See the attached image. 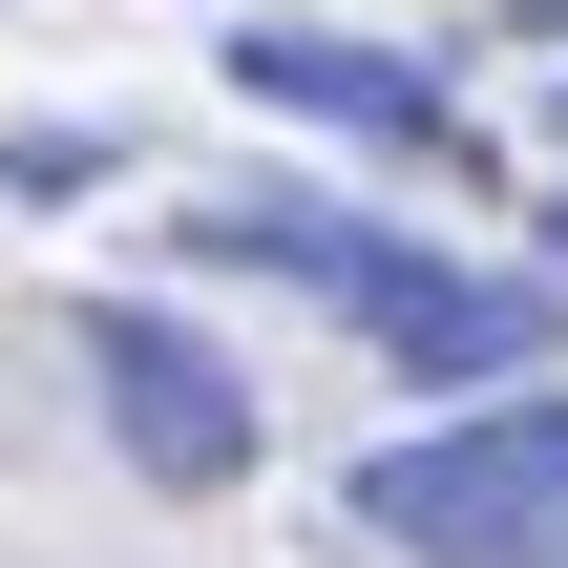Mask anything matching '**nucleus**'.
Instances as JSON below:
<instances>
[{"instance_id":"nucleus-1","label":"nucleus","mask_w":568,"mask_h":568,"mask_svg":"<svg viewBox=\"0 0 568 568\" xmlns=\"http://www.w3.org/2000/svg\"><path fill=\"white\" fill-rule=\"evenodd\" d=\"M190 253L337 295V316H358L379 358H422V379H527V358H548V295H527V274H443V253H400V232H358V211H295V190H232Z\"/></svg>"},{"instance_id":"nucleus-2","label":"nucleus","mask_w":568,"mask_h":568,"mask_svg":"<svg viewBox=\"0 0 568 568\" xmlns=\"http://www.w3.org/2000/svg\"><path fill=\"white\" fill-rule=\"evenodd\" d=\"M358 527L422 548V568H568V400H485L443 443H379Z\"/></svg>"},{"instance_id":"nucleus-3","label":"nucleus","mask_w":568,"mask_h":568,"mask_svg":"<svg viewBox=\"0 0 568 568\" xmlns=\"http://www.w3.org/2000/svg\"><path fill=\"white\" fill-rule=\"evenodd\" d=\"M84 379H105V443H126L148 485H253V379H232L190 316L105 295V316H84Z\"/></svg>"},{"instance_id":"nucleus-4","label":"nucleus","mask_w":568,"mask_h":568,"mask_svg":"<svg viewBox=\"0 0 568 568\" xmlns=\"http://www.w3.org/2000/svg\"><path fill=\"white\" fill-rule=\"evenodd\" d=\"M232 84H253V105H295V126H337V148H379V169H464V105H443L422 63H379V42L253 21V42H232Z\"/></svg>"},{"instance_id":"nucleus-5","label":"nucleus","mask_w":568,"mask_h":568,"mask_svg":"<svg viewBox=\"0 0 568 568\" xmlns=\"http://www.w3.org/2000/svg\"><path fill=\"white\" fill-rule=\"evenodd\" d=\"M548 148H568V105H548Z\"/></svg>"}]
</instances>
